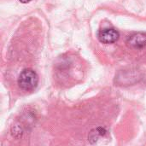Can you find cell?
<instances>
[{
    "mask_svg": "<svg viewBox=\"0 0 146 146\" xmlns=\"http://www.w3.org/2000/svg\"><path fill=\"white\" fill-rule=\"evenodd\" d=\"M119 37H120V34L118 31H116L114 28L103 29L98 34V38L99 41L105 44H113L116 42L119 39Z\"/></svg>",
    "mask_w": 146,
    "mask_h": 146,
    "instance_id": "2",
    "label": "cell"
},
{
    "mask_svg": "<svg viewBox=\"0 0 146 146\" xmlns=\"http://www.w3.org/2000/svg\"><path fill=\"white\" fill-rule=\"evenodd\" d=\"M94 132H95V133H93V131L91 132V134H90V137H89V139H90V140H92V139L97 140L98 137H103V136H104V135L106 134V133H107L106 130L104 129V128H102V127H98V128L95 129Z\"/></svg>",
    "mask_w": 146,
    "mask_h": 146,
    "instance_id": "4",
    "label": "cell"
},
{
    "mask_svg": "<svg viewBox=\"0 0 146 146\" xmlns=\"http://www.w3.org/2000/svg\"><path fill=\"white\" fill-rule=\"evenodd\" d=\"M21 3H29V2H31L32 0H19Z\"/></svg>",
    "mask_w": 146,
    "mask_h": 146,
    "instance_id": "5",
    "label": "cell"
},
{
    "mask_svg": "<svg viewBox=\"0 0 146 146\" xmlns=\"http://www.w3.org/2000/svg\"><path fill=\"white\" fill-rule=\"evenodd\" d=\"M127 44L133 49H143L146 46V35L143 33H135L128 38Z\"/></svg>",
    "mask_w": 146,
    "mask_h": 146,
    "instance_id": "3",
    "label": "cell"
},
{
    "mask_svg": "<svg viewBox=\"0 0 146 146\" xmlns=\"http://www.w3.org/2000/svg\"><path fill=\"white\" fill-rule=\"evenodd\" d=\"M18 86L24 92H32L36 89L38 84L37 73L31 68L23 69L18 77Z\"/></svg>",
    "mask_w": 146,
    "mask_h": 146,
    "instance_id": "1",
    "label": "cell"
}]
</instances>
